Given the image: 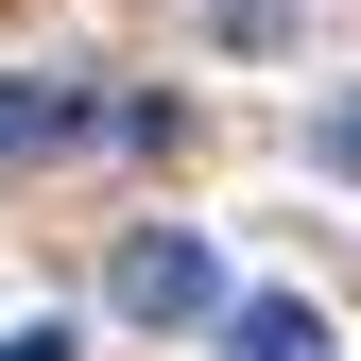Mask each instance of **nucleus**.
Returning <instances> with one entry per match:
<instances>
[{
	"mask_svg": "<svg viewBox=\"0 0 361 361\" xmlns=\"http://www.w3.org/2000/svg\"><path fill=\"white\" fill-rule=\"evenodd\" d=\"M104 310L121 327H224V258L190 241V224H138V241L104 258Z\"/></svg>",
	"mask_w": 361,
	"mask_h": 361,
	"instance_id": "f257e3e1",
	"label": "nucleus"
},
{
	"mask_svg": "<svg viewBox=\"0 0 361 361\" xmlns=\"http://www.w3.org/2000/svg\"><path fill=\"white\" fill-rule=\"evenodd\" d=\"M224 361H327V310L310 293H241L224 310Z\"/></svg>",
	"mask_w": 361,
	"mask_h": 361,
	"instance_id": "f03ea898",
	"label": "nucleus"
},
{
	"mask_svg": "<svg viewBox=\"0 0 361 361\" xmlns=\"http://www.w3.org/2000/svg\"><path fill=\"white\" fill-rule=\"evenodd\" d=\"M69 138H86L69 86H0V155H69Z\"/></svg>",
	"mask_w": 361,
	"mask_h": 361,
	"instance_id": "7ed1b4c3",
	"label": "nucleus"
},
{
	"mask_svg": "<svg viewBox=\"0 0 361 361\" xmlns=\"http://www.w3.org/2000/svg\"><path fill=\"white\" fill-rule=\"evenodd\" d=\"M310 155H327V172H344V190H361V86H344V104H327V121H310Z\"/></svg>",
	"mask_w": 361,
	"mask_h": 361,
	"instance_id": "20e7f679",
	"label": "nucleus"
},
{
	"mask_svg": "<svg viewBox=\"0 0 361 361\" xmlns=\"http://www.w3.org/2000/svg\"><path fill=\"white\" fill-rule=\"evenodd\" d=\"M0 361H69V327H18V344H0Z\"/></svg>",
	"mask_w": 361,
	"mask_h": 361,
	"instance_id": "39448f33",
	"label": "nucleus"
}]
</instances>
